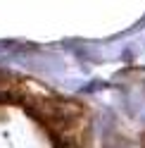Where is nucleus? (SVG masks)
Segmentation results:
<instances>
[{"mask_svg":"<svg viewBox=\"0 0 145 148\" xmlns=\"http://www.w3.org/2000/svg\"><path fill=\"white\" fill-rule=\"evenodd\" d=\"M29 110L33 112V117L43 119L55 132V136H69V132L81 122V117L86 112L79 103L64 98H41L31 103Z\"/></svg>","mask_w":145,"mask_h":148,"instance_id":"1","label":"nucleus"},{"mask_svg":"<svg viewBox=\"0 0 145 148\" xmlns=\"http://www.w3.org/2000/svg\"><path fill=\"white\" fill-rule=\"evenodd\" d=\"M52 146L55 148H83L81 143H76L71 136H55V134H52Z\"/></svg>","mask_w":145,"mask_h":148,"instance_id":"2","label":"nucleus"}]
</instances>
